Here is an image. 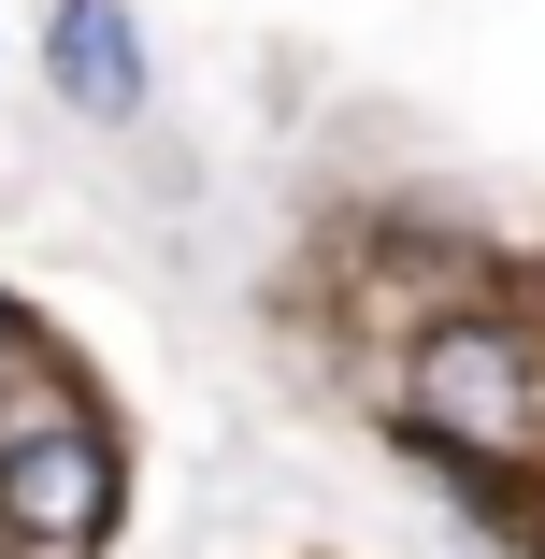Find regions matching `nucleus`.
<instances>
[{
    "label": "nucleus",
    "mask_w": 545,
    "mask_h": 559,
    "mask_svg": "<svg viewBox=\"0 0 545 559\" xmlns=\"http://www.w3.org/2000/svg\"><path fill=\"white\" fill-rule=\"evenodd\" d=\"M0 516H15V559H86L116 531V444H100L72 402L0 416Z\"/></svg>",
    "instance_id": "1"
},
{
    "label": "nucleus",
    "mask_w": 545,
    "mask_h": 559,
    "mask_svg": "<svg viewBox=\"0 0 545 559\" xmlns=\"http://www.w3.org/2000/svg\"><path fill=\"white\" fill-rule=\"evenodd\" d=\"M44 72L86 100V116H130V100H144V44H130V15H116V0H58Z\"/></svg>",
    "instance_id": "3"
},
{
    "label": "nucleus",
    "mask_w": 545,
    "mask_h": 559,
    "mask_svg": "<svg viewBox=\"0 0 545 559\" xmlns=\"http://www.w3.org/2000/svg\"><path fill=\"white\" fill-rule=\"evenodd\" d=\"M416 402L446 430H488L502 444V430H531V359L502 345V330H446V345L416 359Z\"/></svg>",
    "instance_id": "2"
}]
</instances>
